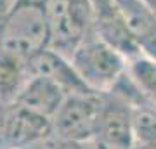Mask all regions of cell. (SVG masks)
Returning a JSON list of instances; mask_svg holds the SVG:
<instances>
[{
	"label": "cell",
	"instance_id": "8992f818",
	"mask_svg": "<svg viewBox=\"0 0 156 149\" xmlns=\"http://www.w3.org/2000/svg\"><path fill=\"white\" fill-rule=\"evenodd\" d=\"M97 135L127 149H132L135 144L132 128V106L113 92L104 94Z\"/></svg>",
	"mask_w": 156,
	"mask_h": 149
},
{
	"label": "cell",
	"instance_id": "7a4b0ae2",
	"mask_svg": "<svg viewBox=\"0 0 156 149\" xmlns=\"http://www.w3.org/2000/svg\"><path fill=\"white\" fill-rule=\"evenodd\" d=\"M49 0H14L0 35V50L28 62L40 49L47 47Z\"/></svg>",
	"mask_w": 156,
	"mask_h": 149
},
{
	"label": "cell",
	"instance_id": "3957f363",
	"mask_svg": "<svg viewBox=\"0 0 156 149\" xmlns=\"http://www.w3.org/2000/svg\"><path fill=\"white\" fill-rule=\"evenodd\" d=\"M47 21V47L71 57L82 40L94 30L92 0H49Z\"/></svg>",
	"mask_w": 156,
	"mask_h": 149
},
{
	"label": "cell",
	"instance_id": "277c9868",
	"mask_svg": "<svg viewBox=\"0 0 156 149\" xmlns=\"http://www.w3.org/2000/svg\"><path fill=\"white\" fill-rule=\"evenodd\" d=\"M104 94L75 92L68 94L52 118V133L61 140L80 144L97 135Z\"/></svg>",
	"mask_w": 156,
	"mask_h": 149
},
{
	"label": "cell",
	"instance_id": "6da1fadb",
	"mask_svg": "<svg viewBox=\"0 0 156 149\" xmlns=\"http://www.w3.org/2000/svg\"><path fill=\"white\" fill-rule=\"evenodd\" d=\"M69 59L85 87L97 94L111 92L128 71V57L108 44L95 28L82 40Z\"/></svg>",
	"mask_w": 156,
	"mask_h": 149
},
{
	"label": "cell",
	"instance_id": "9c48e42d",
	"mask_svg": "<svg viewBox=\"0 0 156 149\" xmlns=\"http://www.w3.org/2000/svg\"><path fill=\"white\" fill-rule=\"evenodd\" d=\"M140 52L156 59V9L146 0H116Z\"/></svg>",
	"mask_w": 156,
	"mask_h": 149
},
{
	"label": "cell",
	"instance_id": "5b68a950",
	"mask_svg": "<svg viewBox=\"0 0 156 149\" xmlns=\"http://www.w3.org/2000/svg\"><path fill=\"white\" fill-rule=\"evenodd\" d=\"M28 75H38V76L50 78L52 82L59 83L68 94L75 92H92L85 87V83L80 80L71 59L62 55L61 52L44 47L38 52H35L26 62Z\"/></svg>",
	"mask_w": 156,
	"mask_h": 149
},
{
	"label": "cell",
	"instance_id": "ba28073f",
	"mask_svg": "<svg viewBox=\"0 0 156 149\" xmlns=\"http://www.w3.org/2000/svg\"><path fill=\"white\" fill-rule=\"evenodd\" d=\"M68 92L50 78L30 75L26 82L23 83L21 90L16 97V104L33 111L40 116H45L52 122L54 115L64 102Z\"/></svg>",
	"mask_w": 156,
	"mask_h": 149
},
{
	"label": "cell",
	"instance_id": "52a82bcc",
	"mask_svg": "<svg viewBox=\"0 0 156 149\" xmlns=\"http://www.w3.org/2000/svg\"><path fill=\"white\" fill-rule=\"evenodd\" d=\"M4 137L11 146L23 147L52 133V122L19 104H9L4 116Z\"/></svg>",
	"mask_w": 156,
	"mask_h": 149
},
{
	"label": "cell",
	"instance_id": "30bf717a",
	"mask_svg": "<svg viewBox=\"0 0 156 149\" xmlns=\"http://www.w3.org/2000/svg\"><path fill=\"white\" fill-rule=\"evenodd\" d=\"M128 75L132 76L135 85L146 102L156 108V59L146 54H139L128 61Z\"/></svg>",
	"mask_w": 156,
	"mask_h": 149
},
{
	"label": "cell",
	"instance_id": "7c38bea8",
	"mask_svg": "<svg viewBox=\"0 0 156 149\" xmlns=\"http://www.w3.org/2000/svg\"><path fill=\"white\" fill-rule=\"evenodd\" d=\"M76 146H78V149H127V147L118 146V144L109 142V140L99 137V135H94V137L87 139V140L76 144Z\"/></svg>",
	"mask_w": 156,
	"mask_h": 149
},
{
	"label": "cell",
	"instance_id": "8fae6325",
	"mask_svg": "<svg viewBox=\"0 0 156 149\" xmlns=\"http://www.w3.org/2000/svg\"><path fill=\"white\" fill-rule=\"evenodd\" d=\"M134 139L140 146H156V108L149 102L132 106Z\"/></svg>",
	"mask_w": 156,
	"mask_h": 149
},
{
	"label": "cell",
	"instance_id": "5bb4252c",
	"mask_svg": "<svg viewBox=\"0 0 156 149\" xmlns=\"http://www.w3.org/2000/svg\"><path fill=\"white\" fill-rule=\"evenodd\" d=\"M146 2H147V4H151V5L156 9V0H146Z\"/></svg>",
	"mask_w": 156,
	"mask_h": 149
},
{
	"label": "cell",
	"instance_id": "4fadbf2b",
	"mask_svg": "<svg viewBox=\"0 0 156 149\" xmlns=\"http://www.w3.org/2000/svg\"><path fill=\"white\" fill-rule=\"evenodd\" d=\"M12 4H14V0H0V35H2V30H4V24H5Z\"/></svg>",
	"mask_w": 156,
	"mask_h": 149
}]
</instances>
